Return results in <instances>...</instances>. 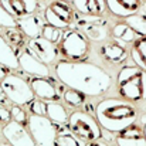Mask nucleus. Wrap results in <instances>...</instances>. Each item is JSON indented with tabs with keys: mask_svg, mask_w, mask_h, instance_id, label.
Masks as SVG:
<instances>
[{
	"mask_svg": "<svg viewBox=\"0 0 146 146\" xmlns=\"http://www.w3.org/2000/svg\"><path fill=\"white\" fill-rule=\"evenodd\" d=\"M43 19L50 26H54L62 31L68 30L75 20L74 7L71 6V3L62 0H52L48 6H46L43 11Z\"/></svg>",
	"mask_w": 146,
	"mask_h": 146,
	"instance_id": "0eeeda50",
	"label": "nucleus"
},
{
	"mask_svg": "<svg viewBox=\"0 0 146 146\" xmlns=\"http://www.w3.org/2000/svg\"><path fill=\"white\" fill-rule=\"evenodd\" d=\"M119 98L135 105L146 102V71L133 65H122L116 75Z\"/></svg>",
	"mask_w": 146,
	"mask_h": 146,
	"instance_id": "7ed1b4c3",
	"label": "nucleus"
},
{
	"mask_svg": "<svg viewBox=\"0 0 146 146\" xmlns=\"http://www.w3.org/2000/svg\"><path fill=\"white\" fill-rule=\"evenodd\" d=\"M71 6L82 16H104L108 10L105 0H72Z\"/></svg>",
	"mask_w": 146,
	"mask_h": 146,
	"instance_id": "6ab92c4d",
	"label": "nucleus"
},
{
	"mask_svg": "<svg viewBox=\"0 0 146 146\" xmlns=\"http://www.w3.org/2000/svg\"><path fill=\"white\" fill-rule=\"evenodd\" d=\"M84 146H109V145H108V142L104 141V138H99V139H95V141H92V142H90V143H87Z\"/></svg>",
	"mask_w": 146,
	"mask_h": 146,
	"instance_id": "473e14b6",
	"label": "nucleus"
},
{
	"mask_svg": "<svg viewBox=\"0 0 146 146\" xmlns=\"http://www.w3.org/2000/svg\"><path fill=\"white\" fill-rule=\"evenodd\" d=\"M27 50L36 58H38L41 62H44L47 65L48 64H54L57 61L58 54H60V51L55 47V44L47 41L41 36L40 37H36V38H30L29 40V44H27Z\"/></svg>",
	"mask_w": 146,
	"mask_h": 146,
	"instance_id": "f8f14e48",
	"label": "nucleus"
},
{
	"mask_svg": "<svg viewBox=\"0 0 146 146\" xmlns=\"http://www.w3.org/2000/svg\"><path fill=\"white\" fill-rule=\"evenodd\" d=\"M55 74L64 85L78 90L87 97L105 95L112 87V75L94 62L62 60L55 64Z\"/></svg>",
	"mask_w": 146,
	"mask_h": 146,
	"instance_id": "f257e3e1",
	"label": "nucleus"
},
{
	"mask_svg": "<svg viewBox=\"0 0 146 146\" xmlns=\"http://www.w3.org/2000/svg\"><path fill=\"white\" fill-rule=\"evenodd\" d=\"M62 1H67V3H71L72 0H62Z\"/></svg>",
	"mask_w": 146,
	"mask_h": 146,
	"instance_id": "e433bc0d",
	"label": "nucleus"
},
{
	"mask_svg": "<svg viewBox=\"0 0 146 146\" xmlns=\"http://www.w3.org/2000/svg\"><path fill=\"white\" fill-rule=\"evenodd\" d=\"M41 37L46 38L50 43H52V44H58L61 41V38H62V30L44 23V26L41 29Z\"/></svg>",
	"mask_w": 146,
	"mask_h": 146,
	"instance_id": "bb28decb",
	"label": "nucleus"
},
{
	"mask_svg": "<svg viewBox=\"0 0 146 146\" xmlns=\"http://www.w3.org/2000/svg\"><path fill=\"white\" fill-rule=\"evenodd\" d=\"M111 36L112 38H115L116 43H121V44H132L138 37L136 33L125 21L116 23L113 27H111Z\"/></svg>",
	"mask_w": 146,
	"mask_h": 146,
	"instance_id": "412c9836",
	"label": "nucleus"
},
{
	"mask_svg": "<svg viewBox=\"0 0 146 146\" xmlns=\"http://www.w3.org/2000/svg\"><path fill=\"white\" fill-rule=\"evenodd\" d=\"M129 55L136 67L146 71V37H136L131 46Z\"/></svg>",
	"mask_w": 146,
	"mask_h": 146,
	"instance_id": "4be33fe9",
	"label": "nucleus"
},
{
	"mask_svg": "<svg viewBox=\"0 0 146 146\" xmlns=\"http://www.w3.org/2000/svg\"><path fill=\"white\" fill-rule=\"evenodd\" d=\"M109 13L118 19L129 17L143 7L142 0H105Z\"/></svg>",
	"mask_w": 146,
	"mask_h": 146,
	"instance_id": "dca6fc26",
	"label": "nucleus"
},
{
	"mask_svg": "<svg viewBox=\"0 0 146 146\" xmlns=\"http://www.w3.org/2000/svg\"><path fill=\"white\" fill-rule=\"evenodd\" d=\"M0 4L16 19H23L37 13L38 0H0Z\"/></svg>",
	"mask_w": 146,
	"mask_h": 146,
	"instance_id": "2eb2a0df",
	"label": "nucleus"
},
{
	"mask_svg": "<svg viewBox=\"0 0 146 146\" xmlns=\"http://www.w3.org/2000/svg\"><path fill=\"white\" fill-rule=\"evenodd\" d=\"M0 64H3L9 70L20 68L19 55H17L16 50L13 48L1 36H0Z\"/></svg>",
	"mask_w": 146,
	"mask_h": 146,
	"instance_id": "aec40b11",
	"label": "nucleus"
},
{
	"mask_svg": "<svg viewBox=\"0 0 146 146\" xmlns=\"http://www.w3.org/2000/svg\"><path fill=\"white\" fill-rule=\"evenodd\" d=\"M7 75H9V68H7V67H4L3 64H0V82H1Z\"/></svg>",
	"mask_w": 146,
	"mask_h": 146,
	"instance_id": "72a5a7b5",
	"label": "nucleus"
},
{
	"mask_svg": "<svg viewBox=\"0 0 146 146\" xmlns=\"http://www.w3.org/2000/svg\"><path fill=\"white\" fill-rule=\"evenodd\" d=\"M19 64H20V68L30 77H40V78H48L50 77L48 65L41 62L38 58H36L29 50L20 52Z\"/></svg>",
	"mask_w": 146,
	"mask_h": 146,
	"instance_id": "ddd939ff",
	"label": "nucleus"
},
{
	"mask_svg": "<svg viewBox=\"0 0 146 146\" xmlns=\"http://www.w3.org/2000/svg\"><path fill=\"white\" fill-rule=\"evenodd\" d=\"M91 50V41L75 29H68L62 33L60 41V54L67 61H82Z\"/></svg>",
	"mask_w": 146,
	"mask_h": 146,
	"instance_id": "39448f33",
	"label": "nucleus"
},
{
	"mask_svg": "<svg viewBox=\"0 0 146 146\" xmlns=\"http://www.w3.org/2000/svg\"><path fill=\"white\" fill-rule=\"evenodd\" d=\"M68 131L82 143L87 145L95 139L102 138V128L97 118L84 111H75L68 116Z\"/></svg>",
	"mask_w": 146,
	"mask_h": 146,
	"instance_id": "20e7f679",
	"label": "nucleus"
},
{
	"mask_svg": "<svg viewBox=\"0 0 146 146\" xmlns=\"http://www.w3.org/2000/svg\"><path fill=\"white\" fill-rule=\"evenodd\" d=\"M123 21L136 33L139 37H146V7H142L138 13L125 17Z\"/></svg>",
	"mask_w": 146,
	"mask_h": 146,
	"instance_id": "b1692460",
	"label": "nucleus"
},
{
	"mask_svg": "<svg viewBox=\"0 0 146 146\" xmlns=\"http://www.w3.org/2000/svg\"><path fill=\"white\" fill-rule=\"evenodd\" d=\"M46 116L52 123L60 126L67 123L70 115L64 108V105H61L60 102H46Z\"/></svg>",
	"mask_w": 146,
	"mask_h": 146,
	"instance_id": "5701e85b",
	"label": "nucleus"
},
{
	"mask_svg": "<svg viewBox=\"0 0 146 146\" xmlns=\"http://www.w3.org/2000/svg\"><path fill=\"white\" fill-rule=\"evenodd\" d=\"M7 97L4 95V92H3V90H1V85H0V101H6Z\"/></svg>",
	"mask_w": 146,
	"mask_h": 146,
	"instance_id": "f704fd0d",
	"label": "nucleus"
},
{
	"mask_svg": "<svg viewBox=\"0 0 146 146\" xmlns=\"http://www.w3.org/2000/svg\"><path fill=\"white\" fill-rule=\"evenodd\" d=\"M27 126L31 138L36 142V146H54L58 133V126L52 123L47 116L30 115Z\"/></svg>",
	"mask_w": 146,
	"mask_h": 146,
	"instance_id": "1a4fd4ad",
	"label": "nucleus"
},
{
	"mask_svg": "<svg viewBox=\"0 0 146 146\" xmlns=\"http://www.w3.org/2000/svg\"><path fill=\"white\" fill-rule=\"evenodd\" d=\"M1 90L10 102L14 105H27L34 99V92L27 81L16 74H9L1 82Z\"/></svg>",
	"mask_w": 146,
	"mask_h": 146,
	"instance_id": "6e6552de",
	"label": "nucleus"
},
{
	"mask_svg": "<svg viewBox=\"0 0 146 146\" xmlns=\"http://www.w3.org/2000/svg\"><path fill=\"white\" fill-rule=\"evenodd\" d=\"M11 121V111L6 105L0 104V123H9Z\"/></svg>",
	"mask_w": 146,
	"mask_h": 146,
	"instance_id": "2f4dec72",
	"label": "nucleus"
},
{
	"mask_svg": "<svg viewBox=\"0 0 146 146\" xmlns=\"http://www.w3.org/2000/svg\"><path fill=\"white\" fill-rule=\"evenodd\" d=\"M54 146H82V143H81L70 131H68V132L58 131Z\"/></svg>",
	"mask_w": 146,
	"mask_h": 146,
	"instance_id": "cd10ccee",
	"label": "nucleus"
},
{
	"mask_svg": "<svg viewBox=\"0 0 146 146\" xmlns=\"http://www.w3.org/2000/svg\"><path fill=\"white\" fill-rule=\"evenodd\" d=\"M11 121H16V122H19V123H21V125H27V121H29V116H27V113H26V111L20 106V105H14V106H11Z\"/></svg>",
	"mask_w": 146,
	"mask_h": 146,
	"instance_id": "c756f323",
	"label": "nucleus"
},
{
	"mask_svg": "<svg viewBox=\"0 0 146 146\" xmlns=\"http://www.w3.org/2000/svg\"><path fill=\"white\" fill-rule=\"evenodd\" d=\"M62 99L64 102L68 105V106H72V108H77V106H81L85 104V99L87 95L78 90H74V88H67L62 94Z\"/></svg>",
	"mask_w": 146,
	"mask_h": 146,
	"instance_id": "393cba45",
	"label": "nucleus"
},
{
	"mask_svg": "<svg viewBox=\"0 0 146 146\" xmlns=\"http://www.w3.org/2000/svg\"><path fill=\"white\" fill-rule=\"evenodd\" d=\"M142 128H143V135H145V139H146V122H145V125H143Z\"/></svg>",
	"mask_w": 146,
	"mask_h": 146,
	"instance_id": "c9c22d12",
	"label": "nucleus"
},
{
	"mask_svg": "<svg viewBox=\"0 0 146 146\" xmlns=\"http://www.w3.org/2000/svg\"><path fill=\"white\" fill-rule=\"evenodd\" d=\"M99 58L108 65H125L129 50L116 41H105L98 47Z\"/></svg>",
	"mask_w": 146,
	"mask_h": 146,
	"instance_id": "9d476101",
	"label": "nucleus"
},
{
	"mask_svg": "<svg viewBox=\"0 0 146 146\" xmlns=\"http://www.w3.org/2000/svg\"><path fill=\"white\" fill-rule=\"evenodd\" d=\"M95 118L104 131L118 133L139 119V108L122 98H105L98 102Z\"/></svg>",
	"mask_w": 146,
	"mask_h": 146,
	"instance_id": "f03ea898",
	"label": "nucleus"
},
{
	"mask_svg": "<svg viewBox=\"0 0 146 146\" xmlns=\"http://www.w3.org/2000/svg\"><path fill=\"white\" fill-rule=\"evenodd\" d=\"M29 84L34 92V97L44 102H58V99L61 98L57 85H54L48 78L33 77Z\"/></svg>",
	"mask_w": 146,
	"mask_h": 146,
	"instance_id": "4468645a",
	"label": "nucleus"
},
{
	"mask_svg": "<svg viewBox=\"0 0 146 146\" xmlns=\"http://www.w3.org/2000/svg\"><path fill=\"white\" fill-rule=\"evenodd\" d=\"M115 141L118 146H146L143 128L136 122L125 128L123 131L118 132Z\"/></svg>",
	"mask_w": 146,
	"mask_h": 146,
	"instance_id": "f3484780",
	"label": "nucleus"
},
{
	"mask_svg": "<svg viewBox=\"0 0 146 146\" xmlns=\"http://www.w3.org/2000/svg\"><path fill=\"white\" fill-rule=\"evenodd\" d=\"M30 113L31 115H41L46 116V102L41 99H33L30 104Z\"/></svg>",
	"mask_w": 146,
	"mask_h": 146,
	"instance_id": "7c9ffc66",
	"label": "nucleus"
},
{
	"mask_svg": "<svg viewBox=\"0 0 146 146\" xmlns=\"http://www.w3.org/2000/svg\"><path fill=\"white\" fill-rule=\"evenodd\" d=\"M4 40L14 48H23L26 44V36L19 30V29H9L4 34Z\"/></svg>",
	"mask_w": 146,
	"mask_h": 146,
	"instance_id": "a878e982",
	"label": "nucleus"
},
{
	"mask_svg": "<svg viewBox=\"0 0 146 146\" xmlns=\"http://www.w3.org/2000/svg\"><path fill=\"white\" fill-rule=\"evenodd\" d=\"M44 26V19L40 17L37 13L31 14V16H27V17H23V19H19L17 20V29L29 38H36V37H40L41 36V29Z\"/></svg>",
	"mask_w": 146,
	"mask_h": 146,
	"instance_id": "a211bd4d",
	"label": "nucleus"
},
{
	"mask_svg": "<svg viewBox=\"0 0 146 146\" xmlns=\"http://www.w3.org/2000/svg\"><path fill=\"white\" fill-rule=\"evenodd\" d=\"M17 26V20L0 4V27L4 29H14Z\"/></svg>",
	"mask_w": 146,
	"mask_h": 146,
	"instance_id": "c85d7f7f",
	"label": "nucleus"
},
{
	"mask_svg": "<svg viewBox=\"0 0 146 146\" xmlns=\"http://www.w3.org/2000/svg\"><path fill=\"white\" fill-rule=\"evenodd\" d=\"M1 133L11 146H36V142L31 138L29 129H26L24 125L16 121H10L9 123H6L1 129Z\"/></svg>",
	"mask_w": 146,
	"mask_h": 146,
	"instance_id": "9b49d317",
	"label": "nucleus"
},
{
	"mask_svg": "<svg viewBox=\"0 0 146 146\" xmlns=\"http://www.w3.org/2000/svg\"><path fill=\"white\" fill-rule=\"evenodd\" d=\"M75 30H80L90 41L105 43L111 36V27L105 17L102 16H82L75 17L74 24Z\"/></svg>",
	"mask_w": 146,
	"mask_h": 146,
	"instance_id": "423d86ee",
	"label": "nucleus"
}]
</instances>
